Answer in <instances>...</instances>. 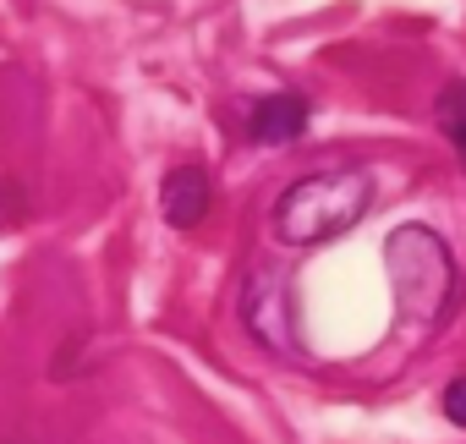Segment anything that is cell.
I'll return each mask as SVG.
<instances>
[{
    "label": "cell",
    "mask_w": 466,
    "mask_h": 444,
    "mask_svg": "<svg viewBox=\"0 0 466 444\" xmlns=\"http://www.w3.org/2000/svg\"><path fill=\"white\" fill-rule=\"evenodd\" d=\"M242 308H248V324H253V335H258L269 351H297L286 280H275L269 269H258V275L248 280V297H242Z\"/></svg>",
    "instance_id": "3"
},
{
    "label": "cell",
    "mask_w": 466,
    "mask_h": 444,
    "mask_svg": "<svg viewBox=\"0 0 466 444\" xmlns=\"http://www.w3.org/2000/svg\"><path fill=\"white\" fill-rule=\"evenodd\" d=\"M433 121H439V132L450 137V148L466 159V83H450V88L439 94V105H433Z\"/></svg>",
    "instance_id": "6"
},
{
    "label": "cell",
    "mask_w": 466,
    "mask_h": 444,
    "mask_svg": "<svg viewBox=\"0 0 466 444\" xmlns=\"http://www.w3.org/2000/svg\"><path fill=\"white\" fill-rule=\"evenodd\" d=\"M373 208V181L368 170H313L302 181H291L275 203V237L286 247H319V242H335L346 237L357 219Z\"/></svg>",
    "instance_id": "1"
},
{
    "label": "cell",
    "mask_w": 466,
    "mask_h": 444,
    "mask_svg": "<svg viewBox=\"0 0 466 444\" xmlns=\"http://www.w3.org/2000/svg\"><path fill=\"white\" fill-rule=\"evenodd\" d=\"M308 132V99L302 94H269L253 105L248 116V137L264 143V148H280V143H297Z\"/></svg>",
    "instance_id": "4"
},
{
    "label": "cell",
    "mask_w": 466,
    "mask_h": 444,
    "mask_svg": "<svg viewBox=\"0 0 466 444\" xmlns=\"http://www.w3.org/2000/svg\"><path fill=\"white\" fill-rule=\"evenodd\" d=\"M159 208L176 231H198L203 214H208V176L198 165H176L159 187Z\"/></svg>",
    "instance_id": "5"
},
{
    "label": "cell",
    "mask_w": 466,
    "mask_h": 444,
    "mask_svg": "<svg viewBox=\"0 0 466 444\" xmlns=\"http://www.w3.org/2000/svg\"><path fill=\"white\" fill-rule=\"evenodd\" d=\"M384 264H390V286H395V313L406 324L433 329L450 313L455 291H461V275H455L450 247L428 226H400L384 242Z\"/></svg>",
    "instance_id": "2"
},
{
    "label": "cell",
    "mask_w": 466,
    "mask_h": 444,
    "mask_svg": "<svg viewBox=\"0 0 466 444\" xmlns=\"http://www.w3.org/2000/svg\"><path fill=\"white\" fill-rule=\"evenodd\" d=\"M444 417H450V422H461V428H466V378H455V384H450V389H444Z\"/></svg>",
    "instance_id": "7"
}]
</instances>
